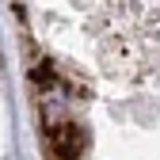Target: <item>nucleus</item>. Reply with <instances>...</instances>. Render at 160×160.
Masks as SVG:
<instances>
[]
</instances>
